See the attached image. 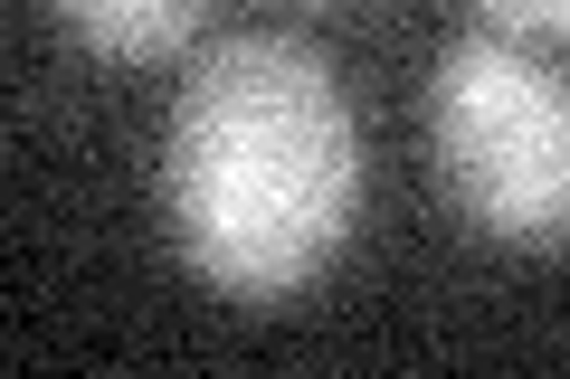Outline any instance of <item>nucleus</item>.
<instances>
[{"mask_svg":"<svg viewBox=\"0 0 570 379\" xmlns=\"http://www.w3.org/2000/svg\"><path fill=\"white\" fill-rule=\"evenodd\" d=\"M58 20L77 29V48L115 67H163V58H190L209 0H58Z\"/></svg>","mask_w":570,"mask_h":379,"instance_id":"nucleus-3","label":"nucleus"},{"mask_svg":"<svg viewBox=\"0 0 570 379\" xmlns=\"http://www.w3.org/2000/svg\"><path fill=\"white\" fill-rule=\"evenodd\" d=\"M504 39H570V0H475Z\"/></svg>","mask_w":570,"mask_h":379,"instance_id":"nucleus-4","label":"nucleus"},{"mask_svg":"<svg viewBox=\"0 0 570 379\" xmlns=\"http://www.w3.org/2000/svg\"><path fill=\"white\" fill-rule=\"evenodd\" d=\"M314 10H343V0H314Z\"/></svg>","mask_w":570,"mask_h":379,"instance_id":"nucleus-5","label":"nucleus"},{"mask_svg":"<svg viewBox=\"0 0 570 379\" xmlns=\"http://www.w3.org/2000/svg\"><path fill=\"white\" fill-rule=\"evenodd\" d=\"M428 161L494 247H570V86L504 29H466L428 77Z\"/></svg>","mask_w":570,"mask_h":379,"instance_id":"nucleus-2","label":"nucleus"},{"mask_svg":"<svg viewBox=\"0 0 570 379\" xmlns=\"http://www.w3.org/2000/svg\"><path fill=\"white\" fill-rule=\"evenodd\" d=\"M163 209L200 285L305 295L362 219V123L324 48L285 29L209 39L163 123Z\"/></svg>","mask_w":570,"mask_h":379,"instance_id":"nucleus-1","label":"nucleus"}]
</instances>
